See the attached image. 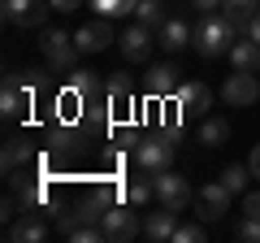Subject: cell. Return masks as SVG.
Returning <instances> with one entry per match:
<instances>
[{
  "instance_id": "5",
  "label": "cell",
  "mask_w": 260,
  "mask_h": 243,
  "mask_svg": "<svg viewBox=\"0 0 260 243\" xmlns=\"http://www.w3.org/2000/svg\"><path fill=\"white\" fill-rule=\"evenodd\" d=\"M30 96H35V74L30 78H18V74H9L5 78V92H0V113L5 117H22V113L30 109Z\"/></svg>"
},
{
  "instance_id": "14",
  "label": "cell",
  "mask_w": 260,
  "mask_h": 243,
  "mask_svg": "<svg viewBox=\"0 0 260 243\" xmlns=\"http://www.w3.org/2000/svg\"><path fill=\"white\" fill-rule=\"evenodd\" d=\"M178 66H152L148 70V96H156V100H174L178 96Z\"/></svg>"
},
{
  "instance_id": "16",
  "label": "cell",
  "mask_w": 260,
  "mask_h": 243,
  "mask_svg": "<svg viewBox=\"0 0 260 243\" xmlns=\"http://www.w3.org/2000/svg\"><path fill=\"white\" fill-rule=\"evenodd\" d=\"M174 213H178V208H165V204H160V213H148V222H143V234H148V239H156V243L174 239V230H178Z\"/></svg>"
},
{
  "instance_id": "34",
  "label": "cell",
  "mask_w": 260,
  "mask_h": 243,
  "mask_svg": "<svg viewBox=\"0 0 260 243\" xmlns=\"http://www.w3.org/2000/svg\"><path fill=\"white\" fill-rule=\"evenodd\" d=\"M247 35H251V39H256V44H260V13H256V18H251V26H247Z\"/></svg>"
},
{
  "instance_id": "3",
  "label": "cell",
  "mask_w": 260,
  "mask_h": 243,
  "mask_svg": "<svg viewBox=\"0 0 260 243\" xmlns=\"http://www.w3.org/2000/svg\"><path fill=\"white\" fill-rule=\"evenodd\" d=\"M130 208H135L130 200H121V204H109V213H104V222H100V226H104V239H109V243H126V239H135V234L143 230L139 217L130 213Z\"/></svg>"
},
{
  "instance_id": "10",
  "label": "cell",
  "mask_w": 260,
  "mask_h": 243,
  "mask_svg": "<svg viewBox=\"0 0 260 243\" xmlns=\"http://www.w3.org/2000/svg\"><path fill=\"white\" fill-rule=\"evenodd\" d=\"M48 0H5V22L9 26H44L48 18Z\"/></svg>"
},
{
  "instance_id": "9",
  "label": "cell",
  "mask_w": 260,
  "mask_h": 243,
  "mask_svg": "<svg viewBox=\"0 0 260 243\" xmlns=\"http://www.w3.org/2000/svg\"><path fill=\"white\" fill-rule=\"evenodd\" d=\"M208 104H213V92H208L204 83H182V87H178V96H174L178 117H204Z\"/></svg>"
},
{
  "instance_id": "6",
  "label": "cell",
  "mask_w": 260,
  "mask_h": 243,
  "mask_svg": "<svg viewBox=\"0 0 260 243\" xmlns=\"http://www.w3.org/2000/svg\"><path fill=\"white\" fill-rule=\"evenodd\" d=\"M152 178H156V200L165 208H178V213H182V208L195 200L191 183H186L182 174H174V169H160V174H152Z\"/></svg>"
},
{
  "instance_id": "21",
  "label": "cell",
  "mask_w": 260,
  "mask_h": 243,
  "mask_svg": "<svg viewBox=\"0 0 260 243\" xmlns=\"http://www.w3.org/2000/svg\"><path fill=\"white\" fill-rule=\"evenodd\" d=\"M22 165H30V148H26V139L9 135L5 139V174H18Z\"/></svg>"
},
{
  "instance_id": "26",
  "label": "cell",
  "mask_w": 260,
  "mask_h": 243,
  "mask_svg": "<svg viewBox=\"0 0 260 243\" xmlns=\"http://www.w3.org/2000/svg\"><path fill=\"white\" fill-rule=\"evenodd\" d=\"M247 178H251V169H247V165H230V169H221V183L234 191V196L247 187Z\"/></svg>"
},
{
  "instance_id": "2",
  "label": "cell",
  "mask_w": 260,
  "mask_h": 243,
  "mask_svg": "<svg viewBox=\"0 0 260 243\" xmlns=\"http://www.w3.org/2000/svg\"><path fill=\"white\" fill-rule=\"evenodd\" d=\"M135 165L143 174H160V169L174 165V139L165 131L160 135H148V139H135Z\"/></svg>"
},
{
  "instance_id": "20",
  "label": "cell",
  "mask_w": 260,
  "mask_h": 243,
  "mask_svg": "<svg viewBox=\"0 0 260 243\" xmlns=\"http://www.w3.org/2000/svg\"><path fill=\"white\" fill-rule=\"evenodd\" d=\"M225 139H230V122L225 117H204L200 122V143L204 148H221Z\"/></svg>"
},
{
  "instance_id": "18",
  "label": "cell",
  "mask_w": 260,
  "mask_h": 243,
  "mask_svg": "<svg viewBox=\"0 0 260 243\" xmlns=\"http://www.w3.org/2000/svg\"><path fill=\"white\" fill-rule=\"evenodd\" d=\"M195 35V26H186L182 18H169L165 26H160V44H165V52H178V48H186Z\"/></svg>"
},
{
  "instance_id": "33",
  "label": "cell",
  "mask_w": 260,
  "mask_h": 243,
  "mask_svg": "<svg viewBox=\"0 0 260 243\" xmlns=\"http://www.w3.org/2000/svg\"><path fill=\"white\" fill-rule=\"evenodd\" d=\"M48 5H52V9H61V13H70V9H78L83 0H48Z\"/></svg>"
},
{
  "instance_id": "4",
  "label": "cell",
  "mask_w": 260,
  "mask_h": 243,
  "mask_svg": "<svg viewBox=\"0 0 260 243\" xmlns=\"http://www.w3.org/2000/svg\"><path fill=\"white\" fill-rule=\"evenodd\" d=\"M221 100L234 104V109L256 104V100H260V78H256V70H234V74L221 83Z\"/></svg>"
},
{
  "instance_id": "28",
  "label": "cell",
  "mask_w": 260,
  "mask_h": 243,
  "mask_svg": "<svg viewBox=\"0 0 260 243\" xmlns=\"http://www.w3.org/2000/svg\"><path fill=\"white\" fill-rule=\"evenodd\" d=\"M195 239H204V230H200V222H186L174 230V243H195Z\"/></svg>"
},
{
  "instance_id": "1",
  "label": "cell",
  "mask_w": 260,
  "mask_h": 243,
  "mask_svg": "<svg viewBox=\"0 0 260 243\" xmlns=\"http://www.w3.org/2000/svg\"><path fill=\"white\" fill-rule=\"evenodd\" d=\"M234 39H239V31L230 26L225 13H204L200 26H195V35H191V44H195L200 56H221V52H230Z\"/></svg>"
},
{
  "instance_id": "22",
  "label": "cell",
  "mask_w": 260,
  "mask_h": 243,
  "mask_svg": "<svg viewBox=\"0 0 260 243\" xmlns=\"http://www.w3.org/2000/svg\"><path fill=\"white\" fill-rule=\"evenodd\" d=\"M135 18L143 22V26H152V31H160L165 26V0H139V9H135Z\"/></svg>"
},
{
  "instance_id": "12",
  "label": "cell",
  "mask_w": 260,
  "mask_h": 243,
  "mask_svg": "<svg viewBox=\"0 0 260 243\" xmlns=\"http://www.w3.org/2000/svg\"><path fill=\"white\" fill-rule=\"evenodd\" d=\"M113 39H117V35H113L109 18H95V22H87V26L74 35V44H78V52H104Z\"/></svg>"
},
{
  "instance_id": "7",
  "label": "cell",
  "mask_w": 260,
  "mask_h": 243,
  "mask_svg": "<svg viewBox=\"0 0 260 243\" xmlns=\"http://www.w3.org/2000/svg\"><path fill=\"white\" fill-rule=\"evenodd\" d=\"M39 48H44V56H48L52 70H70L78 61V44H74V35H65V31H44Z\"/></svg>"
},
{
  "instance_id": "23",
  "label": "cell",
  "mask_w": 260,
  "mask_h": 243,
  "mask_svg": "<svg viewBox=\"0 0 260 243\" xmlns=\"http://www.w3.org/2000/svg\"><path fill=\"white\" fill-rule=\"evenodd\" d=\"M109 104H130L135 100V83H130V74H109Z\"/></svg>"
},
{
  "instance_id": "27",
  "label": "cell",
  "mask_w": 260,
  "mask_h": 243,
  "mask_svg": "<svg viewBox=\"0 0 260 243\" xmlns=\"http://www.w3.org/2000/svg\"><path fill=\"white\" fill-rule=\"evenodd\" d=\"M65 239H74V243H100L104 239V226H74Z\"/></svg>"
},
{
  "instance_id": "15",
  "label": "cell",
  "mask_w": 260,
  "mask_h": 243,
  "mask_svg": "<svg viewBox=\"0 0 260 243\" xmlns=\"http://www.w3.org/2000/svg\"><path fill=\"white\" fill-rule=\"evenodd\" d=\"M70 87L78 92V100H83L87 109H104V104H109V87H100V83H95L91 74H87V70H74Z\"/></svg>"
},
{
  "instance_id": "19",
  "label": "cell",
  "mask_w": 260,
  "mask_h": 243,
  "mask_svg": "<svg viewBox=\"0 0 260 243\" xmlns=\"http://www.w3.org/2000/svg\"><path fill=\"white\" fill-rule=\"evenodd\" d=\"M121 200H130L135 208L152 204V200H156V178H152V174H143V178H130V183H126V191H121Z\"/></svg>"
},
{
  "instance_id": "11",
  "label": "cell",
  "mask_w": 260,
  "mask_h": 243,
  "mask_svg": "<svg viewBox=\"0 0 260 243\" xmlns=\"http://www.w3.org/2000/svg\"><path fill=\"white\" fill-rule=\"evenodd\" d=\"M9 239L13 243H44L48 239V222L39 208H22V217L9 226Z\"/></svg>"
},
{
  "instance_id": "17",
  "label": "cell",
  "mask_w": 260,
  "mask_h": 243,
  "mask_svg": "<svg viewBox=\"0 0 260 243\" xmlns=\"http://www.w3.org/2000/svg\"><path fill=\"white\" fill-rule=\"evenodd\" d=\"M225 56H230L234 70H260V44H256L251 35H247V39H234Z\"/></svg>"
},
{
  "instance_id": "8",
  "label": "cell",
  "mask_w": 260,
  "mask_h": 243,
  "mask_svg": "<svg viewBox=\"0 0 260 243\" xmlns=\"http://www.w3.org/2000/svg\"><path fill=\"white\" fill-rule=\"evenodd\" d=\"M195 204H200V217H204V222H221V217L230 213V204H234V191L217 178V183H204V187H200V200H195Z\"/></svg>"
},
{
  "instance_id": "30",
  "label": "cell",
  "mask_w": 260,
  "mask_h": 243,
  "mask_svg": "<svg viewBox=\"0 0 260 243\" xmlns=\"http://www.w3.org/2000/svg\"><path fill=\"white\" fill-rule=\"evenodd\" d=\"M221 9H260V0H221Z\"/></svg>"
},
{
  "instance_id": "32",
  "label": "cell",
  "mask_w": 260,
  "mask_h": 243,
  "mask_svg": "<svg viewBox=\"0 0 260 243\" xmlns=\"http://www.w3.org/2000/svg\"><path fill=\"white\" fill-rule=\"evenodd\" d=\"M191 5H195L200 13H213V9H221V0H191Z\"/></svg>"
},
{
  "instance_id": "25",
  "label": "cell",
  "mask_w": 260,
  "mask_h": 243,
  "mask_svg": "<svg viewBox=\"0 0 260 243\" xmlns=\"http://www.w3.org/2000/svg\"><path fill=\"white\" fill-rule=\"evenodd\" d=\"M91 9L100 18H130V13L139 9V0H91Z\"/></svg>"
},
{
  "instance_id": "13",
  "label": "cell",
  "mask_w": 260,
  "mask_h": 243,
  "mask_svg": "<svg viewBox=\"0 0 260 243\" xmlns=\"http://www.w3.org/2000/svg\"><path fill=\"white\" fill-rule=\"evenodd\" d=\"M117 44H121V56H126V61H143V56L152 52V44H156V39H152V26L135 22V26H130Z\"/></svg>"
},
{
  "instance_id": "24",
  "label": "cell",
  "mask_w": 260,
  "mask_h": 243,
  "mask_svg": "<svg viewBox=\"0 0 260 243\" xmlns=\"http://www.w3.org/2000/svg\"><path fill=\"white\" fill-rule=\"evenodd\" d=\"M74 148H78V135L70 131V126H52V131H48V152H52V157L74 152Z\"/></svg>"
},
{
  "instance_id": "31",
  "label": "cell",
  "mask_w": 260,
  "mask_h": 243,
  "mask_svg": "<svg viewBox=\"0 0 260 243\" xmlns=\"http://www.w3.org/2000/svg\"><path fill=\"white\" fill-rule=\"evenodd\" d=\"M247 169H251V178H260V143L251 148V157H247Z\"/></svg>"
},
{
  "instance_id": "29",
  "label": "cell",
  "mask_w": 260,
  "mask_h": 243,
  "mask_svg": "<svg viewBox=\"0 0 260 243\" xmlns=\"http://www.w3.org/2000/svg\"><path fill=\"white\" fill-rule=\"evenodd\" d=\"M243 213H247V217H260V191H251V196L243 200Z\"/></svg>"
}]
</instances>
